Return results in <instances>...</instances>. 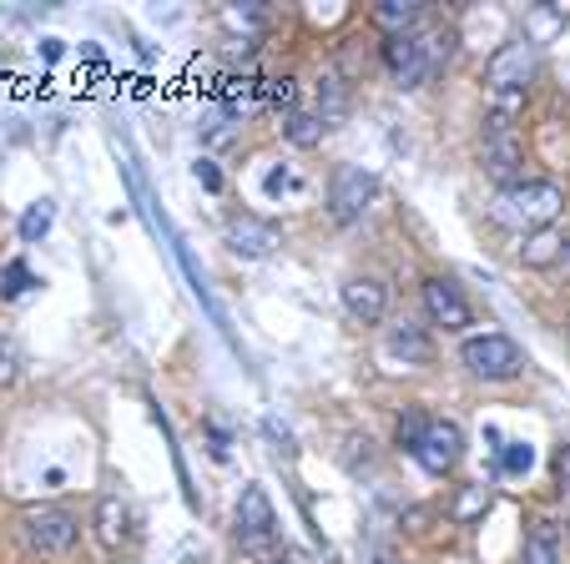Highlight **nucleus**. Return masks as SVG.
<instances>
[{"label":"nucleus","mask_w":570,"mask_h":564,"mask_svg":"<svg viewBox=\"0 0 570 564\" xmlns=\"http://www.w3.org/2000/svg\"><path fill=\"white\" fill-rule=\"evenodd\" d=\"M21 544L31 554H46V560H56V554H71L76 534H81V524H76L71 509H56V504H31V509H21Z\"/></svg>","instance_id":"7ed1b4c3"},{"label":"nucleus","mask_w":570,"mask_h":564,"mask_svg":"<svg viewBox=\"0 0 570 564\" xmlns=\"http://www.w3.org/2000/svg\"><path fill=\"white\" fill-rule=\"evenodd\" d=\"M550 468H556V484H560V489H570V444H560L556 454H550Z\"/></svg>","instance_id":"c85d7f7f"},{"label":"nucleus","mask_w":570,"mask_h":564,"mask_svg":"<svg viewBox=\"0 0 570 564\" xmlns=\"http://www.w3.org/2000/svg\"><path fill=\"white\" fill-rule=\"evenodd\" d=\"M97 540L107 544V550H121L127 544V534H131V514H127V504L117 499V494H101L97 499Z\"/></svg>","instance_id":"2eb2a0df"},{"label":"nucleus","mask_w":570,"mask_h":564,"mask_svg":"<svg viewBox=\"0 0 570 564\" xmlns=\"http://www.w3.org/2000/svg\"><path fill=\"white\" fill-rule=\"evenodd\" d=\"M51 222H56V207L51 202H31L26 207V217H21V243H41V237L51 232Z\"/></svg>","instance_id":"412c9836"},{"label":"nucleus","mask_w":570,"mask_h":564,"mask_svg":"<svg viewBox=\"0 0 570 564\" xmlns=\"http://www.w3.org/2000/svg\"><path fill=\"white\" fill-rule=\"evenodd\" d=\"M540 71V46L535 41H505L490 61H484V86L495 91V97H505V91H525L530 81H535Z\"/></svg>","instance_id":"423d86ee"},{"label":"nucleus","mask_w":570,"mask_h":564,"mask_svg":"<svg viewBox=\"0 0 570 564\" xmlns=\"http://www.w3.org/2000/svg\"><path fill=\"white\" fill-rule=\"evenodd\" d=\"M490 504H495V484L474 479V484H464V489L454 494V509H450V520H454V524H480L484 514H490Z\"/></svg>","instance_id":"dca6fc26"},{"label":"nucleus","mask_w":570,"mask_h":564,"mask_svg":"<svg viewBox=\"0 0 570 564\" xmlns=\"http://www.w3.org/2000/svg\"><path fill=\"white\" fill-rule=\"evenodd\" d=\"M500 464H505V474H530L535 448H530V444H505V448H500Z\"/></svg>","instance_id":"b1692460"},{"label":"nucleus","mask_w":570,"mask_h":564,"mask_svg":"<svg viewBox=\"0 0 570 564\" xmlns=\"http://www.w3.org/2000/svg\"><path fill=\"white\" fill-rule=\"evenodd\" d=\"M379 197V177L364 167H338L334 181H328V217H334L338 227H354L358 217L374 207Z\"/></svg>","instance_id":"0eeeda50"},{"label":"nucleus","mask_w":570,"mask_h":564,"mask_svg":"<svg viewBox=\"0 0 570 564\" xmlns=\"http://www.w3.org/2000/svg\"><path fill=\"white\" fill-rule=\"evenodd\" d=\"M323 131H328V127H323L313 111H288V117H283V137H288L298 151H313V147H318Z\"/></svg>","instance_id":"6ab92c4d"},{"label":"nucleus","mask_w":570,"mask_h":564,"mask_svg":"<svg viewBox=\"0 0 570 564\" xmlns=\"http://www.w3.org/2000/svg\"><path fill=\"white\" fill-rule=\"evenodd\" d=\"M454 51V31H410V36H384V66L394 76L399 91H420Z\"/></svg>","instance_id":"f257e3e1"},{"label":"nucleus","mask_w":570,"mask_h":564,"mask_svg":"<svg viewBox=\"0 0 570 564\" xmlns=\"http://www.w3.org/2000/svg\"><path fill=\"white\" fill-rule=\"evenodd\" d=\"M424 424H430L424 414H404V418H399V448H414V444H420Z\"/></svg>","instance_id":"a878e982"},{"label":"nucleus","mask_w":570,"mask_h":564,"mask_svg":"<svg viewBox=\"0 0 570 564\" xmlns=\"http://www.w3.org/2000/svg\"><path fill=\"white\" fill-rule=\"evenodd\" d=\"M237 544L253 560H278V514H273V499L258 484H248L243 499H237Z\"/></svg>","instance_id":"39448f33"},{"label":"nucleus","mask_w":570,"mask_h":564,"mask_svg":"<svg viewBox=\"0 0 570 564\" xmlns=\"http://www.w3.org/2000/svg\"><path fill=\"white\" fill-rule=\"evenodd\" d=\"M520 564H560V550H556V530H550L546 520L530 530L525 550H520Z\"/></svg>","instance_id":"aec40b11"},{"label":"nucleus","mask_w":570,"mask_h":564,"mask_svg":"<svg viewBox=\"0 0 570 564\" xmlns=\"http://www.w3.org/2000/svg\"><path fill=\"white\" fill-rule=\"evenodd\" d=\"M338 298H344L354 323H384V313H389V288L379 277H348L344 288H338Z\"/></svg>","instance_id":"ddd939ff"},{"label":"nucleus","mask_w":570,"mask_h":564,"mask_svg":"<svg viewBox=\"0 0 570 564\" xmlns=\"http://www.w3.org/2000/svg\"><path fill=\"white\" fill-rule=\"evenodd\" d=\"M313 117H318L323 127H338V121L348 117V81L338 71H328L318 81V111H313Z\"/></svg>","instance_id":"f3484780"},{"label":"nucleus","mask_w":570,"mask_h":564,"mask_svg":"<svg viewBox=\"0 0 570 564\" xmlns=\"http://www.w3.org/2000/svg\"><path fill=\"white\" fill-rule=\"evenodd\" d=\"M263 101L278 111H293V101H298V86L288 81V76H278V81H263Z\"/></svg>","instance_id":"5701e85b"},{"label":"nucleus","mask_w":570,"mask_h":564,"mask_svg":"<svg viewBox=\"0 0 570 564\" xmlns=\"http://www.w3.org/2000/svg\"><path fill=\"white\" fill-rule=\"evenodd\" d=\"M283 187H298V181H293V171L273 167V171H268V192H273V197H278V192H283Z\"/></svg>","instance_id":"c756f323"},{"label":"nucleus","mask_w":570,"mask_h":564,"mask_svg":"<svg viewBox=\"0 0 570 564\" xmlns=\"http://www.w3.org/2000/svg\"><path fill=\"white\" fill-rule=\"evenodd\" d=\"M36 288V273L26 263H6L0 267V298H21V293Z\"/></svg>","instance_id":"4be33fe9"},{"label":"nucleus","mask_w":570,"mask_h":564,"mask_svg":"<svg viewBox=\"0 0 570 564\" xmlns=\"http://www.w3.org/2000/svg\"><path fill=\"white\" fill-rule=\"evenodd\" d=\"M410 454L420 458L424 474L444 479V474H450V468L464 458V434H460V424H450V418H430V424H424V434H420V444H414Z\"/></svg>","instance_id":"1a4fd4ad"},{"label":"nucleus","mask_w":570,"mask_h":564,"mask_svg":"<svg viewBox=\"0 0 570 564\" xmlns=\"http://www.w3.org/2000/svg\"><path fill=\"white\" fill-rule=\"evenodd\" d=\"M16 373H21V358H16L11 343H0V388L16 384Z\"/></svg>","instance_id":"cd10ccee"},{"label":"nucleus","mask_w":570,"mask_h":564,"mask_svg":"<svg viewBox=\"0 0 570 564\" xmlns=\"http://www.w3.org/2000/svg\"><path fill=\"white\" fill-rule=\"evenodd\" d=\"M420 298H424V313H430V323H440L444 333H464L474 323L470 298L454 288L450 277H430V283L420 288Z\"/></svg>","instance_id":"9d476101"},{"label":"nucleus","mask_w":570,"mask_h":564,"mask_svg":"<svg viewBox=\"0 0 570 564\" xmlns=\"http://www.w3.org/2000/svg\"><path fill=\"white\" fill-rule=\"evenodd\" d=\"M566 257H570V237L560 232L556 222L525 232V243H520V267H530V273H550V267H560Z\"/></svg>","instance_id":"f8f14e48"},{"label":"nucleus","mask_w":570,"mask_h":564,"mask_svg":"<svg viewBox=\"0 0 570 564\" xmlns=\"http://www.w3.org/2000/svg\"><path fill=\"white\" fill-rule=\"evenodd\" d=\"M384 564H389V560H384Z\"/></svg>","instance_id":"7c9ffc66"},{"label":"nucleus","mask_w":570,"mask_h":564,"mask_svg":"<svg viewBox=\"0 0 570 564\" xmlns=\"http://www.w3.org/2000/svg\"><path fill=\"white\" fill-rule=\"evenodd\" d=\"M460 363H464V373H470V378L505 384V378H515V373L525 368V353H520V343L505 338V333H480V338H464Z\"/></svg>","instance_id":"20e7f679"},{"label":"nucleus","mask_w":570,"mask_h":564,"mask_svg":"<svg viewBox=\"0 0 570 564\" xmlns=\"http://www.w3.org/2000/svg\"><path fill=\"white\" fill-rule=\"evenodd\" d=\"M227 247L237 257H273L283 247V232H278V222H268L258 212H237L227 222Z\"/></svg>","instance_id":"9b49d317"},{"label":"nucleus","mask_w":570,"mask_h":564,"mask_svg":"<svg viewBox=\"0 0 570 564\" xmlns=\"http://www.w3.org/2000/svg\"><path fill=\"white\" fill-rule=\"evenodd\" d=\"M223 21H227V26H243V31H258V26H263V11H258V6H227Z\"/></svg>","instance_id":"393cba45"},{"label":"nucleus","mask_w":570,"mask_h":564,"mask_svg":"<svg viewBox=\"0 0 570 564\" xmlns=\"http://www.w3.org/2000/svg\"><path fill=\"white\" fill-rule=\"evenodd\" d=\"M560 207H566V192H560L556 181H515V187H500L490 217H495L500 227L525 237V232H535V227L556 222Z\"/></svg>","instance_id":"f03ea898"},{"label":"nucleus","mask_w":570,"mask_h":564,"mask_svg":"<svg viewBox=\"0 0 570 564\" xmlns=\"http://www.w3.org/2000/svg\"><path fill=\"white\" fill-rule=\"evenodd\" d=\"M384 353H389L394 363H404V368H430V363H434V343H430V333L414 328V323H399V328H389Z\"/></svg>","instance_id":"4468645a"},{"label":"nucleus","mask_w":570,"mask_h":564,"mask_svg":"<svg viewBox=\"0 0 570 564\" xmlns=\"http://www.w3.org/2000/svg\"><path fill=\"white\" fill-rule=\"evenodd\" d=\"M480 167H484V177H495L500 187L525 181V141L510 131V121L490 117V127H484V147H480Z\"/></svg>","instance_id":"6e6552de"},{"label":"nucleus","mask_w":570,"mask_h":564,"mask_svg":"<svg viewBox=\"0 0 570 564\" xmlns=\"http://www.w3.org/2000/svg\"><path fill=\"white\" fill-rule=\"evenodd\" d=\"M374 21L384 26L389 36H410L414 26L424 21V11L414 6V0H389V6H379V11H374Z\"/></svg>","instance_id":"a211bd4d"},{"label":"nucleus","mask_w":570,"mask_h":564,"mask_svg":"<svg viewBox=\"0 0 570 564\" xmlns=\"http://www.w3.org/2000/svg\"><path fill=\"white\" fill-rule=\"evenodd\" d=\"M193 177H197V181H203L207 192H223V171H217V161H213V157L193 161Z\"/></svg>","instance_id":"bb28decb"}]
</instances>
